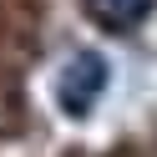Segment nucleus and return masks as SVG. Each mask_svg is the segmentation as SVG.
<instances>
[{
    "mask_svg": "<svg viewBox=\"0 0 157 157\" xmlns=\"http://www.w3.org/2000/svg\"><path fill=\"white\" fill-rule=\"evenodd\" d=\"M101 86H106V61H101V56H96V51L71 56L66 71H61V106L71 117H86L91 101L101 96Z\"/></svg>",
    "mask_w": 157,
    "mask_h": 157,
    "instance_id": "1",
    "label": "nucleus"
},
{
    "mask_svg": "<svg viewBox=\"0 0 157 157\" xmlns=\"http://www.w3.org/2000/svg\"><path fill=\"white\" fill-rule=\"evenodd\" d=\"M86 10H91V21H101L106 31H127V25H137L152 10V0H86Z\"/></svg>",
    "mask_w": 157,
    "mask_h": 157,
    "instance_id": "2",
    "label": "nucleus"
}]
</instances>
